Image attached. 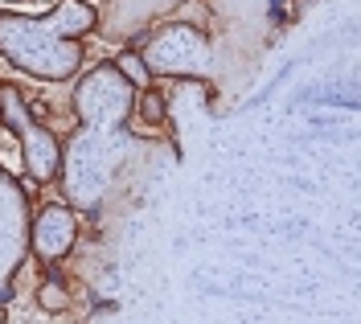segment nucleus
Instances as JSON below:
<instances>
[{"label":"nucleus","mask_w":361,"mask_h":324,"mask_svg":"<svg viewBox=\"0 0 361 324\" xmlns=\"http://www.w3.org/2000/svg\"><path fill=\"white\" fill-rule=\"evenodd\" d=\"M78 238V222L66 206H45L37 218H33V234H29V247L42 263H58V258L70 255Z\"/></svg>","instance_id":"nucleus-2"},{"label":"nucleus","mask_w":361,"mask_h":324,"mask_svg":"<svg viewBox=\"0 0 361 324\" xmlns=\"http://www.w3.org/2000/svg\"><path fill=\"white\" fill-rule=\"evenodd\" d=\"M8 4H17V0H8Z\"/></svg>","instance_id":"nucleus-8"},{"label":"nucleus","mask_w":361,"mask_h":324,"mask_svg":"<svg viewBox=\"0 0 361 324\" xmlns=\"http://www.w3.org/2000/svg\"><path fill=\"white\" fill-rule=\"evenodd\" d=\"M37 304H42L45 312H66L70 308V292L58 283V279H49V283H42V292H37Z\"/></svg>","instance_id":"nucleus-6"},{"label":"nucleus","mask_w":361,"mask_h":324,"mask_svg":"<svg viewBox=\"0 0 361 324\" xmlns=\"http://www.w3.org/2000/svg\"><path fill=\"white\" fill-rule=\"evenodd\" d=\"M94 8L87 0H58L45 17L0 13V54L37 78H70L82 66L78 37L90 33Z\"/></svg>","instance_id":"nucleus-1"},{"label":"nucleus","mask_w":361,"mask_h":324,"mask_svg":"<svg viewBox=\"0 0 361 324\" xmlns=\"http://www.w3.org/2000/svg\"><path fill=\"white\" fill-rule=\"evenodd\" d=\"M140 116L148 119V123H160V119L169 116L164 94H157V91H144V94H140Z\"/></svg>","instance_id":"nucleus-7"},{"label":"nucleus","mask_w":361,"mask_h":324,"mask_svg":"<svg viewBox=\"0 0 361 324\" xmlns=\"http://www.w3.org/2000/svg\"><path fill=\"white\" fill-rule=\"evenodd\" d=\"M0 119H4L17 136L33 123V107L25 103V94L17 91V87H0Z\"/></svg>","instance_id":"nucleus-4"},{"label":"nucleus","mask_w":361,"mask_h":324,"mask_svg":"<svg viewBox=\"0 0 361 324\" xmlns=\"http://www.w3.org/2000/svg\"><path fill=\"white\" fill-rule=\"evenodd\" d=\"M21 152H25V168H29V177H33L37 185H45V181L58 177V168H62V148H58L54 132L37 127V119L21 132Z\"/></svg>","instance_id":"nucleus-3"},{"label":"nucleus","mask_w":361,"mask_h":324,"mask_svg":"<svg viewBox=\"0 0 361 324\" xmlns=\"http://www.w3.org/2000/svg\"><path fill=\"white\" fill-rule=\"evenodd\" d=\"M115 70L132 82V87H140V91H148V82H152V70H148V62L135 54V49H128V54H119L115 58Z\"/></svg>","instance_id":"nucleus-5"}]
</instances>
